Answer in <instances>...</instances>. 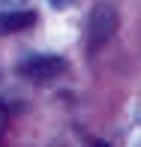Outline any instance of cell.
Wrapping results in <instances>:
<instances>
[{"label": "cell", "mask_w": 141, "mask_h": 147, "mask_svg": "<svg viewBox=\"0 0 141 147\" xmlns=\"http://www.w3.org/2000/svg\"><path fill=\"white\" fill-rule=\"evenodd\" d=\"M135 147H141V141H138V144H135Z\"/></svg>", "instance_id": "cell-7"}, {"label": "cell", "mask_w": 141, "mask_h": 147, "mask_svg": "<svg viewBox=\"0 0 141 147\" xmlns=\"http://www.w3.org/2000/svg\"><path fill=\"white\" fill-rule=\"evenodd\" d=\"M63 72H66V60L57 54H36L21 63V75L30 78V81H51Z\"/></svg>", "instance_id": "cell-2"}, {"label": "cell", "mask_w": 141, "mask_h": 147, "mask_svg": "<svg viewBox=\"0 0 141 147\" xmlns=\"http://www.w3.org/2000/svg\"><path fill=\"white\" fill-rule=\"evenodd\" d=\"M114 33H117V9L108 0L93 3L90 15H87V45L90 48H102Z\"/></svg>", "instance_id": "cell-1"}, {"label": "cell", "mask_w": 141, "mask_h": 147, "mask_svg": "<svg viewBox=\"0 0 141 147\" xmlns=\"http://www.w3.org/2000/svg\"><path fill=\"white\" fill-rule=\"evenodd\" d=\"M6 105H3V99H0V138H3V129H6Z\"/></svg>", "instance_id": "cell-4"}, {"label": "cell", "mask_w": 141, "mask_h": 147, "mask_svg": "<svg viewBox=\"0 0 141 147\" xmlns=\"http://www.w3.org/2000/svg\"><path fill=\"white\" fill-rule=\"evenodd\" d=\"M54 9H66V6H72V0H48Z\"/></svg>", "instance_id": "cell-6"}, {"label": "cell", "mask_w": 141, "mask_h": 147, "mask_svg": "<svg viewBox=\"0 0 141 147\" xmlns=\"http://www.w3.org/2000/svg\"><path fill=\"white\" fill-rule=\"evenodd\" d=\"M24 0H0V12L3 9H15V6H21Z\"/></svg>", "instance_id": "cell-5"}, {"label": "cell", "mask_w": 141, "mask_h": 147, "mask_svg": "<svg viewBox=\"0 0 141 147\" xmlns=\"http://www.w3.org/2000/svg\"><path fill=\"white\" fill-rule=\"evenodd\" d=\"M36 24V12L24 9V6H15V9H3L0 12V36H9V33L27 30Z\"/></svg>", "instance_id": "cell-3"}]
</instances>
